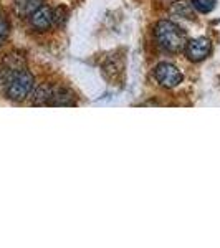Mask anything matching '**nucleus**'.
Listing matches in <instances>:
<instances>
[{
  "label": "nucleus",
  "instance_id": "nucleus-1",
  "mask_svg": "<svg viewBox=\"0 0 220 248\" xmlns=\"http://www.w3.org/2000/svg\"><path fill=\"white\" fill-rule=\"evenodd\" d=\"M33 75L22 68H10L5 71V93L14 101H22L33 91Z\"/></svg>",
  "mask_w": 220,
  "mask_h": 248
},
{
  "label": "nucleus",
  "instance_id": "nucleus-2",
  "mask_svg": "<svg viewBox=\"0 0 220 248\" xmlns=\"http://www.w3.org/2000/svg\"><path fill=\"white\" fill-rule=\"evenodd\" d=\"M156 40L161 45L164 50L167 51H181L186 48L187 45V37L186 31H184L181 27L175 25L173 22H167V20H162L156 25Z\"/></svg>",
  "mask_w": 220,
  "mask_h": 248
},
{
  "label": "nucleus",
  "instance_id": "nucleus-3",
  "mask_svg": "<svg viewBox=\"0 0 220 248\" xmlns=\"http://www.w3.org/2000/svg\"><path fill=\"white\" fill-rule=\"evenodd\" d=\"M75 103V94L66 88L43 85L33 91V105L37 106H73Z\"/></svg>",
  "mask_w": 220,
  "mask_h": 248
},
{
  "label": "nucleus",
  "instance_id": "nucleus-4",
  "mask_svg": "<svg viewBox=\"0 0 220 248\" xmlns=\"http://www.w3.org/2000/svg\"><path fill=\"white\" fill-rule=\"evenodd\" d=\"M154 77L164 88H175L182 83V73L171 63H159L154 70Z\"/></svg>",
  "mask_w": 220,
  "mask_h": 248
},
{
  "label": "nucleus",
  "instance_id": "nucleus-5",
  "mask_svg": "<svg viewBox=\"0 0 220 248\" xmlns=\"http://www.w3.org/2000/svg\"><path fill=\"white\" fill-rule=\"evenodd\" d=\"M184 50H186V55L190 62H202V60H205L210 55V50H212L210 40L204 38V37L194 38V40H190V42H187Z\"/></svg>",
  "mask_w": 220,
  "mask_h": 248
},
{
  "label": "nucleus",
  "instance_id": "nucleus-6",
  "mask_svg": "<svg viewBox=\"0 0 220 248\" xmlns=\"http://www.w3.org/2000/svg\"><path fill=\"white\" fill-rule=\"evenodd\" d=\"M30 22L33 25V29H37L40 31H45L53 25L55 22V12L50 9V7L42 5L38 10H35L33 14L30 15Z\"/></svg>",
  "mask_w": 220,
  "mask_h": 248
},
{
  "label": "nucleus",
  "instance_id": "nucleus-7",
  "mask_svg": "<svg viewBox=\"0 0 220 248\" xmlns=\"http://www.w3.org/2000/svg\"><path fill=\"white\" fill-rule=\"evenodd\" d=\"M43 5V0H14V9L20 17H30Z\"/></svg>",
  "mask_w": 220,
  "mask_h": 248
},
{
  "label": "nucleus",
  "instance_id": "nucleus-8",
  "mask_svg": "<svg viewBox=\"0 0 220 248\" xmlns=\"http://www.w3.org/2000/svg\"><path fill=\"white\" fill-rule=\"evenodd\" d=\"M190 2H192V7L197 12H201V14H209V12L215 9L217 0H190Z\"/></svg>",
  "mask_w": 220,
  "mask_h": 248
},
{
  "label": "nucleus",
  "instance_id": "nucleus-9",
  "mask_svg": "<svg viewBox=\"0 0 220 248\" xmlns=\"http://www.w3.org/2000/svg\"><path fill=\"white\" fill-rule=\"evenodd\" d=\"M9 31H10V23H9V20H7L5 12L0 9V45L9 37Z\"/></svg>",
  "mask_w": 220,
  "mask_h": 248
}]
</instances>
